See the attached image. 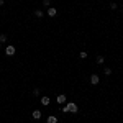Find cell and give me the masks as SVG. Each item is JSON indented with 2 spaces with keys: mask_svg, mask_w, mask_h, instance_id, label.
<instances>
[{
  "mask_svg": "<svg viewBox=\"0 0 123 123\" xmlns=\"http://www.w3.org/2000/svg\"><path fill=\"white\" fill-rule=\"evenodd\" d=\"M77 110H79V108H77V105L74 104V102H67V104L62 107V112H64V113H77Z\"/></svg>",
  "mask_w": 123,
  "mask_h": 123,
  "instance_id": "6da1fadb",
  "label": "cell"
},
{
  "mask_svg": "<svg viewBox=\"0 0 123 123\" xmlns=\"http://www.w3.org/2000/svg\"><path fill=\"white\" fill-rule=\"evenodd\" d=\"M15 53H17V49H15L13 44H8V46L5 48V54H7V56H13Z\"/></svg>",
  "mask_w": 123,
  "mask_h": 123,
  "instance_id": "7a4b0ae2",
  "label": "cell"
},
{
  "mask_svg": "<svg viewBox=\"0 0 123 123\" xmlns=\"http://www.w3.org/2000/svg\"><path fill=\"white\" fill-rule=\"evenodd\" d=\"M98 82H100V77L97 76V74H92V76H90V84H92V85H97Z\"/></svg>",
  "mask_w": 123,
  "mask_h": 123,
  "instance_id": "3957f363",
  "label": "cell"
},
{
  "mask_svg": "<svg viewBox=\"0 0 123 123\" xmlns=\"http://www.w3.org/2000/svg\"><path fill=\"white\" fill-rule=\"evenodd\" d=\"M56 102H57V104H59V105H64V104H66V95H64V94H61V95H57V98H56Z\"/></svg>",
  "mask_w": 123,
  "mask_h": 123,
  "instance_id": "277c9868",
  "label": "cell"
},
{
  "mask_svg": "<svg viewBox=\"0 0 123 123\" xmlns=\"http://www.w3.org/2000/svg\"><path fill=\"white\" fill-rule=\"evenodd\" d=\"M48 15H49V17H51V18H53V17H56L57 15V10L54 8V7H49V8H48V12H46Z\"/></svg>",
  "mask_w": 123,
  "mask_h": 123,
  "instance_id": "5b68a950",
  "label": "cell"
},
{
  "mask_svg": "<svg viewBox=\"0 0 123 123\" xmlns=\"http://www.w3.org/2000/svg\"><path fill=\"white\" fill-rule=\"evenodd\" d=\"M49 102H51V100H49V97H46V95H44V97H41V105L48 107V105H49Z\"/></svg>",
  "mask_w": 123,
  "mask_h": 123,
  "instance_id": "8992f818",
  "label": "cell"
},
{
  "mask_svg": "<svg viewBox=\"0 0 123 123\" xmlns=\"http://www.w3.org/2000/svg\"><path fill=\"white\" fill-rule=\"evenodd\" d=\"M41 112H39V110H35V112H33V113H31V117H33V118H35V120H39V118H41Z\"/></svg>",
  "mask_w": 123,
  "mask_h": 123,
  "instance_id": "52a82bcc",
  "label": "cell"
},
{
  "mask_svg": "<svg viewBox=\"0 0 123 123\" xmlns=\"http://www.w3.org/2000/svg\"><path fill=\"white\" fill-rule=\"evenodd\" d=\"M46 122H48V123H57V117H54V115H49Z\"/></svg>",
  "mask_w": 123,
  "mask_h": 123,
  "instance_id": "ba28073f",
  "label": "cell"
},
{
  "mask_svg": "<svg viewBox=\"0 0 123 123\" xmlns=\"http://www.w3.org/2000/svg\"><path fill=\"white\" fill-rule=\"evenodd\" d=\"M35 17L43 18V17H44V12H43V10H35Z\"/></svg>",
  "mask_w": 123,
  "mask_h": 123,
  "instance_id": "9c48e42d",
  "label": "cell"
},
{
  "mask_svg": "<svg viewBox=\"0 0 123 123\" xmlns=\"http://www.w3.org/2000/svg\"><path fill=\"white\" fill-rule=\"evenodd\" d=\"M104 74H105V76H112V69H110V67H105Z\"/></svg>",
  "mask_w": 123,
  "mask_h": 123,
  "instance_id": "30bf717a",
  "label": "cell"
},
{
  "mask_svg": "<svg viewBox=\"0 0 123 123\" xmlns=\"http://www.w3.org/2000/svg\"><path fill=\"white\" fill-rule=\"evenodd\" d=\"M95 61H97V64H104V56H97V59H95Z\"/></svg>",
  "mask_w": 123,
  "mask_h": 123,
  "instance_id": "8fae6325",
  "label": "cell"
},
{
  "mask_svg": "<svg viewBox=\"0 0 123 123\" xmlns=\"http://www.w3.org/2000/svg\"><path fill=\"white\" fill-rule=\"evenodd\" d=\"M7 39H8V36H7V35H0V43H5Z\"/></svg>",
  "mask_w": 123,
  "mask_h": 123,
  "instance_id": "7c38bea8",
  "label": "cell"
},
{
  "mask_svg": "<svg viewBox=\"0 0 123 123\" xmlns=\"http://www.w3.org/2000/svg\"><path fill=\"white\" fill-rule=\"evenodd\" d=\"M43 5L49 8V7H51V0H43Z\"/></svg>",
  "mask_w": 123,
  "mask_h": 123,
  "instance_id": "4fadbf2b",
  "label": "cell"
},
{
  "mask_svg": "<svg viewBox=\"0 0 123 123\" xmlns=\"http://www.w3.org/2000/svg\"><path fill=\"white\" fill-rule=\"evenodd\" d=\"M79 56H80V59H85V57H87V53H85V51H80Z\"/></svg>",
  "mask_w": 123,
  "mask_h": 123,
  "instance_id": "5bb4252c",
  "label": "cell"
},
{
  "mask_svg": "<svg viewBox=\"0 0 123 123\" xmlns=\"http://www.w3.org/2000/svg\"><path fill=\"white\" fill-rule=\"evenodd\" d=\"M117 7H118V5H117L115 2H112V3H110V8H112V10H117Z\"/></svg>",
  "mask_w": 123,
  "mask_h": 123,
  "instance_id": "9a60e30c",
  "label": "cell"
},
{
  "mask_svg": "<svg viewBox=\"0 0 123 123\" xmlns=\"http://www.w3.org/2000/svg\"><path fill=\"white\" fill-rule=\"evenodd\" d=\"M33 95L38 97V95H39V89H33Z\"/></svg>",
  "mask_w": 123,
  "mask_h": 123,
  "instance_id": "2e32d148",
  "label": "cell"
},
{
  "mask_svg": "<svg viewBox=\"0 0 123 123\" xmlns=\"http://www.w3.org/2000/svg\"><path fill=\"white\" fill-rule=\"evenodd\" d=\"M3 3H5V0H0V7H2V5H3Z\"/></svg>",
  "mask_w": 123,
  "mask_h": 123,
  "instance_id": "e0dca14e",
  "label": "cell"
},
{
  "mask_svg": "<svg viewBox=\"0 0 123 123\" xmlns=\"http://www.w3.org/2000/svg\"><path fill=\"white\" fill-rule=\"evenodd\" d=\"M0 49H2V43H0Z\"/></svg>",
  "mask_w": 123,
  "mask_h": 123,
  "instance_id": "ac0fdd59",
  "label": "cell"
}]
</instances>
